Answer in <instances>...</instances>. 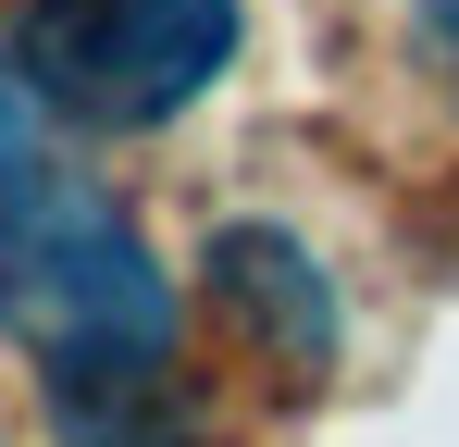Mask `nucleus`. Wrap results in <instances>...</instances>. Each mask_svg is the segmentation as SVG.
Returning <instances> with one entry per match:
<instances>
[{
    "instance_id": "obj_1",
    "label": "nucleus",
    "mask_w": 459,
    "mask_h": 447,
    "mask_svg": "<svg viewBox=\"0 0 459 447\" xmlns=\"http://www.w3.org/2000/svg\"><path fill=\"white\" fill-rule=\"evenodd\" d=\"M0 336L50 385L63 447H212L186 385V298L137 212L50 137V100L0 50Z\"/></svg>"
},
{
    "instance_id": "obj_2",
    "label": "nucleus",
    "mask_w": 459,
    "mask_h": 447,
    "mask_svg": "<svg viewBox=\"0 0 459 447\" xmlns=\"http://www.w3.org/2000/svg\"><path fill=\"white\" fill-rule=\"evenodd\" d=\"M248 50V0H25L13 74L87 137H161Z\"/></svg>"
},
{
    "instance_id": "obj_3",
    "label": "nucleus",
    "mask_w": 459,
    "mask_h": 447,
    "mask_svg": "<svg viewBox=\"0 0 459 447\" xmlns=\"http://www.w3.org/2000/svg\"><path fill=\"white\" fill-rule=\"evenodd\" d=\"M199 274H212V311L248 336V361L273 372V385H335L348 372V311H335V274H323L310 236H286V224H261V212L212 224Z\"/></svg>"
},
{
    "instance_id": "obj_4",
    "label": "nucleus",
    "mask_w": 459,
    "mask_h": 447,
    "mask_svg": "<svg viewBox=\"0 0 459 447\" xmlns=\"http://www.w3.org/2000/svg\"><path fill=\"white\" fill-rule=\"evenodd\" d=\"M422 13H435V38H459V0H422Z\"/></svg>"
}]
</instances>
